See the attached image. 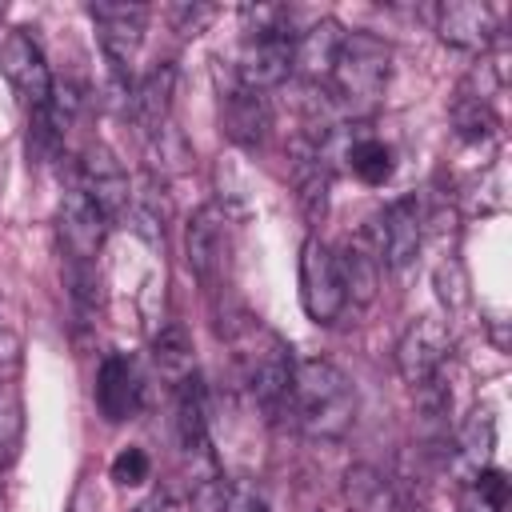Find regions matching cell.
Here are the masks:
<instances>
[{"label":"cell","instance_id":"6da1fadb","mask_svg":"<svg viewBox=\"0 0 512 512\" xmlns=\"http://www.w3.org/2000/svg\"><path fill=\"white\" fill-rule=\"evenodd\" d=\"M288 416L296 428L316 444H336L356 424V388L352 380L320 356L292 364V392H288Z\"/></svg>","mask_w":512,"mask_h":512},{"label":"cell","instance_id":"7a4b0ae2","mask_svg":"<svg viewBox=\"0 0 512 512\" xmlns=\"http://www.w3.org/2000/svg\"><path fill=\"white\" fill-rule=\"evenodd\" d=\"M228 344H232V356H236V368H240V380L244 388L252 392V400L268 412V416H280L288 408V392H292V348L284 344L280 332H272L268 324L252 320V316H240L236 328L228 332Z\"/></svg>","mask_w":512,"mask_h":512},{"label":"cell","instance_id":"3957f363","mask_svg":"<svg viewBox=\"0 0 512 512\" xmlns=\"http://www.w3.org/2000/svg\"><path fill=\"white\" fill-rule=\"evenodd\" d=\"M388 72H392V48L372 36V32H344V44L336 52V64H332V76H328V88H332V100L348 112V116H368L384 88H388Z\"/></svg>","mask_w":512,"mask_h":512},{"label":"cell","instance_id":"277c9868","mask_svg":"<svg viewBox=\"0 0 512 512\" xmlns=\"http://www.w3.org/2000/svg\"><path fill=\"white\" fill-rule=\"evenodd\" d=\"M300 308L316 324H332L348 308L340 268H336V252L316 232H308L304 244H300Z\"/></svg>","mask_w":512,"mask_h":512},{"label":"cell","instance_id":"5b68a950","mask_svg":"<svg viewBox=\"0 0 512 512\" xmlns=\"http://www.w3.org/2000/svg\"><path fill=\"white\" fill-rule=\"evenodd\" d=\"M384 260V268H408L424 244V204L416 192L396 196L368 228H364Z\"/></svg>","mask_w":512,"mask_h":512},{"label":"cell","instance_id":"8992f818","mask_svg":"<svg viewBox=\"0 0 512 512\" xmlns=\"http://www.w3.org/2000/svg\"><path fill=\"white\" fill-rule=\"evenodd\" d=\"M452 356V332L440 316H416L400 340H396V372L408 388H420L424 380L444 372V360Z\"/></svg>","mask_w":512,"mask_h":512},{"label":"cell","instance_id":"52a82bcc","mask_svg":"<svg viewBox=\"0 0 512 512\" xmlns=\"http://www.w3.org/2000/svg\"><path fill=\"white\" fill-rule=\"evenodd\" d=\"M88 16L96 20L104 60L112 64L116 76H124L140 56L148 8L144 4H128V0H96V4H88Z\"/></svg>","mask_w":512,"mask_h":512},{"label":"cell","instance_id":"ba28073f","mask_svg":"<svg viewBox=\"0 0 512 512\" xmlns=\"http://www.w3.org/2000/svg\"><path fill=\"white\" fill-rule=\"evenodd\" d=\"M184 260L188 272L204 284L216 288L228 272V216L220 212V204H204L192 212L188 228H184Z\"/></svg>","mask_w":512,"mask_h":512},{"label":"cell","instance_id":"9c48e42d","mask_svg":"<svg viewBox=\"0 0 512 512\" xmlns=\"http://www.w3.org/2000/svg\"><path fill=\"white\" fill-rule=\"evenodd\" d=\"M0 68L8 76V84L24 96V104L32 112L48 108L52 100V68L40 52V44L28 36V32H8L4 44H0Z\"/></svg>","mask_w":512,"mask_h":512},{"label":"cell","instance_id":"30bf717a","mask_svg":"<svg viewBox=\"0 0 512 512\" xmlns=\"http://www.w3.org/2000/svg\"><path fill=\"white\" fill-rule=\"evenodd\" d=\"M104 236H108V216L80 188H68L60 200V248L68 264H96Z\"/></svg>","mask_w":512,"mask_h":512},{"label":"cell","instance_id":"8fae6325","mask_svg":"<svg viewBox=\"0 0 512 512\" xmlns=\"http://www.w3.org/2000/svg\"><path fill=\"white\" fill-rule=\"evenodd\" d=\"M80 192L112 220H124L128 208H132V184H128V172L120 168V160L108 152V148H88L84 160H80Z\"/></svg>","mask_w":512,"mask_h":512},{"label":"cell","instance_id":"7c38bea8","mask_svg":"<svg viewBox=\"0 0 512 512\" xmlns=\"http://www.w3.org/2000/svg\"><path fill=\"white\" fill-rule=\"evenodd\" d=\"M220 124H224V136H228L236 148H260L264 136H268V128H272L268 96L244 88L240 80H232V84L220 92Z\"/></svg>","mask_w":512,"mask_h":512},{"label":"cell","instance_id":"4fadbf2b","mask_svg":"<svg viewBox=\"0 0 512 512\" xmlns=\"http://www.w3.org/2000/svg\"><path fill=\"white\" fill-rule=\"evenodd\" d=\"M292 76V40L288 36H248L236 56V80L252 92H268Z\"/></svg>","mask_w":512,"mask_h":512},{"label":"cell","instance_id":"5bb4252c","mask_svg":"<svg viewBox=\"0 0 512 512\" xmlns=\"http://www.w3.org/2000/svg\"><path fill=\"white\" fill-rule=\"evenodd\" d=\"M436 36L460 52H488L496 40V16L476 0H448L436 8Z\"/></svg>","mask_w":512,"mask_h":512},{"label":"cell","instance_id":"9a60e30c","mask_svg":"<svg viewBox=\"0 0 512 512\" xmlns=\"http://www.w3.org/2000/svg\"><path fill=\"white\" fill-rule=\"evenodd\" d=\"M292 184H296V204L308 228L324 224L328 216V188H332V164L320 156L316 140H296L292 148Z\"/></svg>","mask_w":512,"mask_h":512},{"label":"cell","instance_id":"2e32d148","mask_svg":"<svg viewBox=\"0 0 512 512\" xmlns=\"http://www.w3.org/2000/svg\"><path fill=\"white\" fill-rule=\"evenodd\" d=\"M96 408L108 424H124L140 408V376L124 352H108L96 372Z\"/></svg>","mask_w":512,"mask_h":512},{"label":"cell","instance_id":"e0dca14e","mask_svg":"<svg viewBox=\"0 0 512 512\" xmlns=\"http://www.w3.org/2000/svg\"><path fill=\"white\" fill-rule=\"evenodd\" d=\"M340 44H344V28H340L332 16L308 24V28L296 32V40H292V72H300L308 84H328Z\"/></svg>","mask_w":512,"mask_h":512},{"label":"cell","instance_id":"ac0fdd59","mask_svg":"<svg viewBox=\"0 0 512 512\" xmlns=\"http://www.w3.org/2000/svg\"><path fill=\"white\" fill-rule=\"evenodd\" d=\"M172 96H176V68L164 60V64H152L132 88H128V112L136 120V128L148 136L156 132L160 124H168V112H172Z\"/></svg>","mask_w":512,"mask_h":512},{"label":"cell","instance_id":"d6986e66","mask_svg":"<svg viewBox=\"0 0 512 512\" xmlns=\"http://www.w3.org/2000/svg\"><path fill=\"white\" fill-rule=\"evenodd\" d=\"M380 264H384V260H380V252H376V244H372L368 232L352 236V240L336 252L340 284H344V296H348L352 304L368 308V304L376 300V292H380Z\"/></svg>","mask_w":512,"mask_h":512},{"label":"cell","instance_id":"ffe728a7","mask_svg":"<svg viewBox=\"0 0 512 512\" xmlns=\"http://www.w3.org/2000/svg\"><path fill=\"white\" fill-rule=\"evenodd\" d=\"M340 496L348 512H404L396 484L372 464H348L340 476Z\"/></svg>","mask_w":512,"mask_h":512},{"label":"cell","instance_id":"44dd1931","mask_svg":"<svg viewBox=\"0 0 512 512\" xmlns=\"http://www.w3.org/2000/svg\"><path fill=\"white\" fill-rule=\"evenodd\" d=\"M188 512H268L264 496L244 484V480H228V476H208L196 484Z\"/></svg>","mask_w":512,"mask_h":512},{"label":"cell","instance_id":"7402d4cb","mask_svg":"<svg viewBox=\"0 0 512 512\" xmlns=\"http://www.w3.org/2000/svg\"><path fill=\"white\" fill-rule=\"evenodd\" d=\"M152 364L168 380V388H180L184 380L196 376V352H192V336L184 324L172 320L152 336Z\"/></svg>","mask_w":512,"mask_h":512},{"label":"cell","instance_id":"603a6c76","mask_svg":"<svg viewBox=\"0 0 512 512\" xmlns=\"http://www.w3.org/2000/svg\"><path fill=\"white\" fill-rule=\"evenodd\" d=\"M172 396H176V440H180V448L188 456H208V408H204L200 376L172 388Z\"/></svg>","mask_w":512,"mask_h":512},{"label":"cell","instance_id":"cb8c5ba5","mask_svg":"<svg viewBox=\"0 0 512 512\" xmlns=\"http://www.w3.org/2000/svg\"><path fill=\"white\" fill-rule=\"evenodd\" d=\"M456 448H460V460L472 468V476H476L480 468H488L492 448H496V416H492L488 404H476V408L464 416V424H460V432H456Z\"/></svg>","mask_w":512,"mask_h":512},{"label":"cell","instance_id":"d4e9b609","mask_svg":"<svg viewBox=\"0 0 512 512\" xmlns=\"http://www.w3.org/2000/svg\"><path fill=\"white\" fill-rule=\"evenodd\" d=\"M508 500H512L508 472L488 464L468 480V488L460 496V512H508Z\"/></svg>","mask_w":512,"mask_h":512},{"label":"cell","instance_id":"484cf974","mask_svg":"<svg viewBox=\"0 0 512 512\" xmlns=\"http://www.w3.org/2000/svg\"><path fill=\"white\" fill-rule=\"evenodd\" d=\"M452 128H456L460 144H492L496 132H500V120L484 100L460 92L456 104H452Z\"/></svg>","mask_w":512,"mask_h":512},{"label":"cell","instance_id":"4316f807","mask_svg":"<svg viewBox=\"0 0 512 512\" xmlns=\"http://www.w3.org/2000/svg\"><path fill=\"white\" fill-rule=\"evenodd\" d=\"M188 160H192V148H188V140H184V132L168 120V124H160L156 132H148V172L152 176H172V172H184L188 168Z\"/></svg>","mask_w":512,"mask_h":512},{"label":"cell","instance_id":"83f0119b","mask_svg":"<svg viewBox=\"0 0 512 512\" xmlns=\"http://www.w3.org/2000/svg\"><path fill=\"white\" fill-rule=\"evenodd\" d=\"M24 444V400L12 380H0V468L20 456Z\"/></svg>","mask_w":512,"mask_h":512},{"label":"cell","instance_id":"f1b7e54d","mask_svg":"<svg viewBox=\"0 0 512 512\" xmlns=\"http://www.w3.org/2000/svg\"><path fill=\"white\" fill-rule=\"evenodd\" d=\"M240 20H244L248 36H288V40H296L292 12L284 4H248V8H240Z\"/></svg>","mask_w":512,"mask_h":512},{"label":"cell","instance_id":"f546056e","mask_svg":"<svg viewBox=\"0 0 512 512\" xmlns=\"http://www.w3.org/2000/svg\"><path fill=\"white\" fill-rule=\"evenodd\" d=\"M436 296H440V304H444L448 312H456V308L468 304V272H464L460 260L436 264Z\"/></svg>","mask_w":512,"mask_h":512},{"label":"cell","instance_id":"4dcf8cb0","mask_svg":"<svg viewBox=\"0 0 512 512\" xmlns=\"http://www.w3.org/2000/svg\"><path fill=\"white\" fill-rule=\"evenodd\" d=\"M108 472H112V480H116V484H124V488H136V484H144V480H148V472H152V460H148V452H144V448L128 444V448H120V452L112 456Z\"/></svg>","mask_w":512,"mask_h":512},{"label":"cell","instance_id":"1f68e13d","mask_svg":"<svg viewBox=\"0 0 512 512\" xmlns=\"http://www.w3.org/2000/svg\"><path fill=\"white\" fill-rule=\"evenodd\" d=\"M168 20H172V28L180 36H196V32H204L216 20V8L212 4H172L168 8Z\"/></svg>","mask_w":512,"mask_h":512},{"label":"cell","instance_id":"d6a6232c","mask_svg":"<svg viewBox=\"0 0 512 512\" xmlns=\"http://www.w3.org/2000/svg\"><path fill=\"white\" fill-rule=\"evenodd\" d=\"M136 512H184V508H180V504H176L168 492H156V496H148V500H144Z\"/></svg>","mask_w":512,"mask_h":512},{"label":"cell","instance_id":"836d02e7","mask_svg":"<svg viewBox=\"0 0 512 512\" xmlns=\"http://www.w3.org/2000/svg\"><path fill=\"white\" fill-rule=\"evenodd\" d=\"M0 512H4V496H0Z\"/></svg>","mask_w":512,"mask_h":512},{"label":"cell","instance_id":"e575fe53","mask_svg":"<svg viewBox=\"0 0 512 512\" xmlns=\"http://www.w3.org/2000/svg\"><path fill=\"white\" fill-rule=\"evenodd\" d=\"M0 176H4V172H0Z\"/></svg>","mask_w":512,"mask_h":512}]
</instances>
